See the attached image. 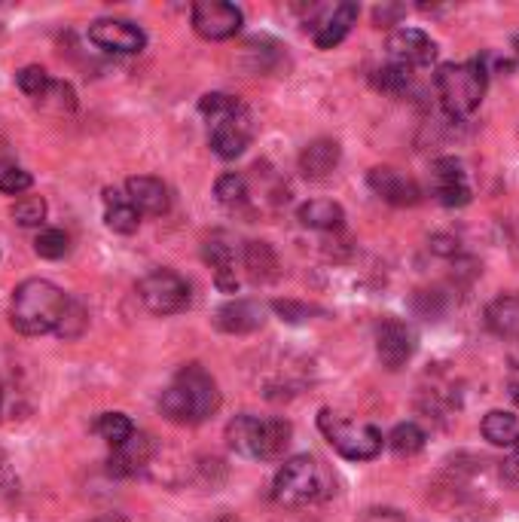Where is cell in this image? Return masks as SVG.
Listing matches in <instances>:
<instances>
[{
	"label": "cell",
	"mask_w": 519,
	"mask_h": 522,
	"mask_svg": "<svg viewBox=\"0 0 519 522\" xmlns=\"http://www.w3.org/2000/svg\"><path fill=\"white\" fill-rule=\"evenodd\" d=\"M40 104H49V107H55V110H74V107H77V92H74V86L65 83V80H52V86H49V92L40 98Z\"/></svg>",
	"instance_id": "836d02e7"
},
{
	"label": "cell",
	"mask_w": 519,
	"mask_h": 522,
	"mask_svg": "<svg viewBox=\"0 0 519 522\" xmlns=\"http://www.w3.org/2000/svg\"><path fill=\"white\" fill-rule=\"evenodd\" d=\"M138 297L153 315H178L190 306V284L171 269H156L138 281Z\"/></svg>",
	"instance_id": "52a82bcc"
},
{
	"label": "cell",
	"mask_w": 519,
	"mask_h": 522,
	"mask_svg": "<svg viewBox=\"0 0 519 522\" xmlns=\"http://www.w3.org/2000/svg\"><path fill=\"white\" fill-rule=\"evenodd\" d=\"M248 144H251V113L245 110V104L211 123V150L220 159L242 156Z\"/></svg>",
	"instance_id": "7c38bea8"
},
{
	"label": "cell",
	"mask_w": 519,
	"mask_h": 522,
	"mask_svg": "<svg viewBox=\"0 0 519 522\" xmlns=\"http://www.w3.org/2000/svg\"><path fill=\"white\" fill-rule=\"evenodd\" d=\"M202 257H205V263H208L214 272H217V269H229V266H233V248H229L223 239H211V242H205Z\"/></svg>",
	"instance_id": "d590c367"
},
{
	"label": "cell",
	"mask_w": 519,
	"mask_h": 522,
	"mask_svg": "<svg viewBox=\"0 0 519 522\" xmlns=\"http://www.w3.org/2000/svg\"><path fill=\"white\" fill-rule=\"evenodd\" d=\"M239 107H242V101L233 98V95H226V92H208V95L199 98V110L208 116L211 123L220 120V116H229V113L239 110Z\"/></svg>",
	"instance_id": "4dcf8cb0"
},
{
	"label": "cell",
	"mask_w": 519,
	"mask_h": 522,
	"mask_svg": "<svg viewBox=\"0 0 519 522\" xmlns=\"http://www.w3.org/2000/svg\"><path fill=\"white\" fill-rule=\"evenodd\" d=\"M95 431L101 434V440L110 443V449H117V446H123L135 434V425L123 413H101L98 422H95Z\"/></svg>",
	"instance_id": "484cf974"
},
{
	"label": "cell",
	"mask_w": 519,
	"mask_h": 522,
	"mask_svg": "<svg viewBox=\"0 0 519 522\" xmlns=\"http://www.w3.org/2000/svg\"><path fill=\"white\" fill-rule=\"evenodd\" d=\"M34 178L19 168V165H0V193H7V196H19L25 190H31Z\"/></svg>",
	"instance_id": "d6a6232c"
},
{
	"label": "cell",
	"mask_w": 519,
	"mask_h": 522,
	"mask_svg": "<svg viewBox=\"0 0 519 522\" xmlns=\"http://www.w3.org/2000/svg\"><path fill=\"white\" fill-rule=\"evenodd\" d=\"M16 83H19V89H22L28 98H37V101H40V98L49 92L52 77H49L46 68H40V65H28V68H22V71L16 74Z\"/></svg>",
	"instance_id": "f546056e"
},
{
	"label": "cell",
	"mask_w": 519,
	"mask_h": 522,
	"mask_svg": "<svg viewBox=\"0 0 519 522\" xmlns=\"http://www.w3.org/2000/svg\"><path fill=\"white\" fill-rule=\"evenodd\" d=\"M367 184L370 190L388 202V205H397V208H413L422 202V190L413 178H407V174H400L397 168H388V165H379L367 174Z\"/></svg>",
	"instance_id": "4fadbf2b"
},
{
	"label": "cell",
	"mask_w": 519,
	"mask_h": 522,
	"mask_svg": "<svg viewBox=\"0 0 519 522\" xmlns=\"http://www.w3.org/2000/svg\"><path fill=\"white\" fill-rule=\"evenodd\" d=\"M217 406H220L217 382L199 364L181 367V373L171 379V385L159 397L162 416L175 425H202L208 416L217 413Z\"/></svg>",
	"instance_id": "6da1fadb"
},
{
	"label": "cell",
	"mask_w": 519,
	"mask_h": 522,
	"mask_svg": "<svg viewBox=\"0 0 519 522\" xmlns=\"http://www.w3.org/2000/svg\"><path fill=\"white\" fill-rule=\"evenodd\" d=\"M34 251L43 257V260H62L68 251H71V239H68V232L62 229H43L37 242H34Z\"/></svg>",
	"instance_id": "4316f807"
},
{
	"label": "cell",
	"mask_w": 519,
	"mask_h": 522,
	"mask_svg": "<svg viewBox=\"0 0 519 522\" xmlns=\"http://www.w3.org/2000/svg\"><path fill=\"white\" fill-rule=\"evenodd\" d=\"M245 269L257 284L275 281L278 278V257L272 251V245L266 242H248L245 245Z\"/></svg>",
	"instance_id": "603a6c76"
},
{
	"label": "cell",
	"mask_w": 519,
	"mask_h": 522,
	"mask_svg": "<svg viewBox=\"0 0 519 522\" xmlns=\"http://www.w3.org/2000/svg\"><path fill=\"white\" fill-rule=\"evenodd\" d=\"M242 10L226 0H199L193 4V28L205 40H229L242 31Z\"/></svg>",
	"instance_id": "ba28073f"
},
{
	"label": "cell",
	"mask_w": 519,
	"mask_h": 522,
	"mask_svg": "<svg viewBox=\"0 0 519 522\" xmlns=\"http://www.w3.org/2000/svg\"><path fill=\"white\" fill-rule=\"evenodd\" d=\"M68 303H71V297L59 284H52L46 278H28L13 290L10 321L25 336L55 333L68 312Z\"/></svg>",
	"instance_id": "7a4b0ae2"
},
{
	"label": "cell",
	"mask_w": 519,
	"mask_h": 522,
	"mask_svg": "<svg viewBox=\"0 0 519 522\" xmlns=\"http://www.w3.org/2000/svg\"><path fill=\"white\" fill-rule=\"evenodd\" d=\"M0 403H4V391H0Z\"/></svg>",
	"instance_id": "60d3db41"
},
{
	"label": "cell",
	"mask_w": 519,
	"mask_h": 522,
	"mask_svg": "<svg viewBox=\"0 0 519 522\" xmlns=\"http://www.w3.org/2000/svg\"><path fill=\"white\" fill-rule=\"evenodd\" d=\"M104 223H107V229L120 232V236H132L141 226V211L132 205V199L126 193L107 187L104 190Z\"/></svg>",
	"instance_id": "d6986e66"
},
{
	"label": "cell",
	"mask_w": 519,
	"mask_h": 522,
	"mask_svg": "<svg viewBox=\"0 0 519 522\" xmlns=\"http://www.w3.org/2000/svg\"><path fill=\"white\" fill-rule=\"evenodd\" d=\"M263 321H266V309L254 300H229L214 315V327L233 336L254 333L257 327H263Z\"/></svg>",
	"instance_id": "9a60e30c"
},
{
	"label": "cell",
	"mask_w": 519,
	"mask_h": 522,
	"mask_svg": "<svg viewBox=\"0 0 519 522\" xmlns=\"http://www.w3.org/2000/svg\"><path fill=\"white\" fill-rule=\"evenodd\" d=\"M126 196L132 199V205L141 214L159 217L168 211V190L159 178H147V174H138V178L126 181Z\"/></svg>",
	"instance_id": "ac0fdd59"
},
{
	"label": "cell",
	"mask_w": 519,
	"mask_h": 522,
	"mask_svg": "<svg viewBox=\"0 0 519 522\" xmlns=\"http://www.w3.org/2000/svg\"><path fill=\"white\" fill-rule=\"evenodd\" d=\"M376 355L382 367L400 370L413 355H416V333L407 321L400 318H385L376 327Z\"/></svg>",
	"instance_id": "9c48e42d"
},
{
	"label": "cell",
	"mask_w": 519,
	"mask_h": 522,
	"mask_svg": "<svg viewBox=\"0 0 519 522\" xmlns=\"http://www.w3.org/2000/svg\"><path fill=\"white\" fill-rule=\"evenodd\" d=\"M483 437L492 443V446H516L519 443V422L513 413H504V410H492L486 413L483 419Z\"/></svg>",
	"instance_id": "cb8c5ba5"
},
{
	"label": "cell",
	"mask_w": 519,
	"mask_h": 522,
	"mask_svg": "<svg viewBox=\"0 0 519 522\" xmlns=\"http://www.w3.org/2000/svg\"><path fill=\"white\" fill-rule=\"evenodd\" d=\"M294 428L284 419H257V416H236L226 425V443L233 452L245 455V458H260V461H272L281 458L291 446Z\"/></svg>",
	"instance_id": "3957f363"
},
{
	"label": "cell",
	"mask_w": 519,
	"mask_h": 522,
	"mask_svg": "<svg viewBox=\"0 0 519 522\" xmlns=\"http://www.w3.org/2000/svg\"><path fill=\"white\" fill-rule=\"evenodd\" d=\"M86 324H89L86 309L77 300H71L68 303V312H65V318H62V324H59V330H55V333H59L62 339H77L86 330Z\"/></svg>",
	"instance_id": "e575fe53"
},
{
	"label": "cell",
	"mask_w": 519,
	"mask_h": 522,
	"mask_svg": "<svg viewBox=\"0 0 519 522\" xmlns=\"http://www.w3.org/2000/svg\"><path fill=\"white\" fill-rule=\"evenodd\" d=\"M272 309L281 315V321H291V324H297V321H306L309 315H312V309L309 306H303V303H294V300H275L272 303Z\"/></svg>",
	"instance_id": "8d00e7d4"
},
{
	"label": "cell",
	"mask_w": 519,
	"mask_h": 522,
	"mask_svg": "<svg viewBox=\"0 0 519 522\" xmlns=\"http://www.w3.org/2000/svg\"><path fill=\"white\" fill-rule=\"evenodd\" d=\"M339 159H342V147L333 138H318V141L303 147L300 171H303V178H309V181H324L333 174Z\"/></svg>",
	"instance_id": "e0dca14e"
},
{
	"label": "cell",
	"mask_w": 519,
	"mask_h": 522,
	"mask_svg": "<svg viewBox=\"0 0 519 522\" xmlns=\"http://www.w3.org/2000/svg\"><path fill=\"white\" fill-rule=\"evenodd\" d=\"M486 83H489V71L480 58L474 62H449V65H440L437 68V77H434V86H437V95L446 107L449 116H468L480 107L483 95H486Z\"/></svg>",
	"instance_id": "277c9868"
},
{
	"label": "cell",
	"mask_w": 519,
	"mask_h": 522,
	"mask_svg": "<svg viewBox=\"0 0 519 522\" xmlns=\"http://www.w3.org/2000/svg\"><path fill=\"white\" fill-rule=\"evenodd\" d=\"M355 22H358V4H339V7H333V10L321 19V25H318V31H315V46H318V49H333V46H339L345 37H349V31H352Z\"/></svg>",
	"instance_id": "ffe728a7"
},
{
	"label": "cell",
	"mask_w": 519,
	"mask_h": 522,
	"mask_svg": "<svg viewBox=\"0 0 519 522\" xmlns=\"http://www.w3.org/2000/svg\"><path fill=\"white\" fill-rule=\"evenodd\" d=\"M431 193L446 208H461V205L471 202L468 174H465V168H461L458 159L443 156L431 165Z\"/></svg>",
	"instance_id": "8fae6325"
},
{
	"label": "cell",
	"mask_w": 519,
	"mask_h": 522,
	"mask_svg": "<svg viewBox=\"0 0 519 522\" xmlns=\"http://www.w3.org/2000/svg\"><path fill=\"white\" fill-rule=\"evenodd\" d=\"M376 86L391 92V95H400V92H407L410 89V68H403L397 62L379 68V77H376Z\"/></svg>",
	"instance_id": "1f68e13d"
},
{
	"label": "cell",
	"mask_w": 519,
	"mask_h": 522,
	"mask_svg": "<svg viewBox=\"0 0 519 522\" xmlns=\"http://www.w3.org/2000/svg\"><path fill=\"white\" fill-rule=\"evenodd\" d=\"M10 214L19 226H40L46 220V199L43 196H22L13 202Z\"/></svg>",
	"instance_id": "f1b7e54d"
},
{
	"label": "cell",
	"mask_w": 519,
	"mask_h": 522,
	"mask_svg": "<svg viewBox=\"0 0 519 522\" xmlns=\"http://www.w3.org/2000/svg\"><path fill=\"white\" fill-rule=\"evenodd\" d=\"M153 455V440L147 434H132L123 446H117L107 458V471L117 477H135L138 471H144Z\"/></svg>",
	"instance_id": "2e32d148"
},
{
	"label": "cell",
	"mask_w": 519,
	"mask_h": 522,
	"mask_svg": "<svg viewBox=\"0 0 519 522\" xmlns=\"http://www.w3.org/2000/svg\"><path fill=\"white\" fill-rule=\"evenodd\" d=\"M318 428L327 437V443L349 461H370L382 452V434L373 425L342 419L333 410H321Z\"/></svg>",
	"instance_id": "8992f818"
},
{
	"label": "cell",
	"mask_w": 519,
	"mask_h": 522,
	"mask_svg": "<svg viewBox=\"0 0 519 522\" xmlns=\"http://www.w3.org/2000/svg\"><path fill=\"white\" fill-rule=\"evenodd\" d=\"M89 40L104 49V52H117V55H135L147 46V34L126 19H98L89 25Z\"/></svg>",
	"instance_id": "30bf717a"
},
{
	"label": "cell",
	"mask_w": 519,
	"mask_h": 522,
	"mask_svg": "<svg viewBox=\"0 0 519 522\" xmlns=\"http://www.w3.org/2000/svg\"><path fill=\"white\" fill-rule=\"evenodd\" d=\"M214 284L223 290V294H236V290H239L236 269H233V266H229V269H217V272H214Z\"/></svg>",
	"instance_id": "74e56055"
},
{
	"label": "cell",
	"mask_w": 519,
	"mask_h": 522,
	"mask_svg": "<svg viewBox=\"0 0 519 522\" xmlns=\"http://www.w3.org/2000/svg\"><path fill=\"white\" fill-rule=\"evenodd\" d=\"M95 522H104V519H95Z\"/></svg>",
	"instance_id": "b9f144b4"
},
{
	"label": "cell",
	"mask_w": 519,
	"mask_h": 522,
	"mask_svg": "<svg viewBox=\"0 0 519 522\" xmlns=\"http://www.w3.org/2000/svg\"><path fill=\"white\" fill-rule=\"evenodd\" d=\"M400 13H403V7H376L373 19H376L379 28H388V25H394L400 19Z\"/></svg>",
	"instance_id": "f35d334b"
},
{
	"label": "cell",
	"mask_w": 519,
	"mask_h": 522,
	"mask_svg": "<svg viewBox=\"0 0 519 522\" xmlns=\"http://www.w3.org/2000/svg\"><path fill=\"white\" fill-rule=\"evenodd\" d=\"M214 196H217L220 205L236 208V205L245 202V196H248V184H245L242 174H223V178H217V184H214Z\"/></svg>",
	"instance_id": "83f0119b"
},
{
	"label": "cell",
	"mask_w": 519,
	"mask_h": 522,
	"mask_svg": "<svg viewBox=\"0 0 519 522\" xmlns=\"http://www.w3.org/2000/svg\"><path fill=\"white\" fill-rule=\"evenodd\" d=\"M504 471H507L510 477H516V480H519V443L513 446V452H510V458L504 461Z\"/></svg>",
	"instance_id": "ab89813d"
},
{
	"label": "cell",
	"mask_w": 519,
	"mask_h": 522,
	"mask_svg": "<svg viewBox=\"0 0 519 522\" xmlns=\"http://www.w3.org/2000/svg\"><path fill=\"white\" fill-rule=\"evenodd\" d=\"M425 440L428 434L416 425V422H400L391 434H388V446L394 455L400 458H410V455H419L425 449Z\"/></svg>",
	"instance_id": "d4e9b609"
},
{
	"label": "cell",
	"mask_w": 519,
	"mask_h": 522,
	"mask_svg": "<svg viewBox=\"0 0 519 522\" xmlns=\"http://www.w3.org/2000/svg\"><path fill=\"white\" fill-rule=\"evenodd\" d=\"M486 324L492 333L504 339H519V297L513 294L495 297L486 309Z\"/></svg>",
	"instance_id": "44dd1931"
},
{
	"label": "cell",
	"mask_w": 519,
	"mask_h": 522,
	"mask_svg": "<svg viewBox=\"0 0 519 522\" xmlns=\"http://www.w3.org/2000/svg\"><path fill=\"white\" fill-rule=\"evenodd\" d=\"M388 52L403 68H425L437 58V43L419 28H397L388 37Z\"/></svg>",
	"instance_id": "5bb4252c"
},
{
	"label": "cell",
	"mask_w": 519,
	"mask_h": 522,
	"mask_svg": "<svg viewBox=\"0 0 519 522\" xmlns=\"http://www.w3.org/2000/svg\"><path fill=\"white\" fill-rule=\"evenodd\" d=\"M321 492H324V471L312 455L287 458L272 480V498L284 507H306L318 501Z\"/></svg>",
	"instance_id": "5b68a950"
},
{
	"label": "cell",
	"mask_w": 519,
	"mask_h": 522,
	"mask_svg": "<svg viewBox=\"0 0 519 522\" xmlns=\"http://www.w3.org/2000/svg\"><path fill=\"white\" fill-rule=\"evenodd\" d=\"M300 223L306 229H318V232H327V229H339L342 220H345V211L339 202H330V199H312L306 205H300L297 211Z\"/></svg>",
	"instance_id": "7402d4cb"
}]
</instances>
